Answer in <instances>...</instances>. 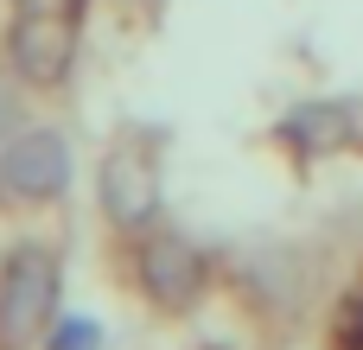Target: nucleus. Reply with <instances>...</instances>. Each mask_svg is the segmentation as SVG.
<instances>
[{"label": "nucleus", "instance_id": "obj_6", "mask_svg": "<svg viewBox=\"0 0 363 350\" xmlns=\"http://www.w3.org/2000/svg\"><path fill=\"white\" fill-rule=\"evenodd\" d=\"M274 140L287 153H300V159H325V153L357 140V102L351 96H306V102H294L281 115Z\"/></svg>", "mask_w": 363, "mask_h": 350}, {"label": "nucleus", "instance_id": "obj_5", "mask_svg": "<svg viewBox=\"0 0 363 350\" xmlns=\"http://www.w3.org/2000/svg\"><path fill=\"white\" fill-rule=\"evenodd\" d=\"M70 57H77V26L51 6H19L13 26H6V64L19 83L32 89H57L70 77Z\"/></svg>", "mask_w": 363, "mask_h": 350}, {"label": "nucleus", "instance_id": "obj_4", "mask_svg": "<svg viewBox=\"0 0 363 350\" xmlns=\"http://www.w3.org/2000/svg\"><path fill=\"white\" fill-rule=\"evenodd\" d=\"M70 134L64 128H38L26 121L6 147H0V179H6V198L13 204H57L70 191Z\"/></svg>", "mask_w": 363, "mask_h": 350}, {"label": "nucleus", "instance_id": "obj_7", "mask_svg": "<svg viewBox=\"0 0 363 350\" xmlns=\"http://www.w3.org/2000/svg\"><path fill=\"white\" fill-rule=\"evenodd\" d=\"M102 344H108L102 319H89V312H57L38 350H102Z\"/></svg>", "mask_w": 363, "mask_h": 350}, {"label": "nucleus", "instance_id": "obj_1", "mask_svg": "<svg viewBox=\"0 0 363 350\" xmlns=\"http://www.w3.org/2000/svg\"><path fill=\"white\" fill-rule=\"evenodd\" d=\"M64 312V261L45 236H19L0 255V350H38Z\"/></svg>", "mask_w": 363, "mask_h": 350}, {"label": "nucleus", "instance_id": "obj_8", "mask_svg": "<svg viewBox=\"0 0 363 350\" xmlns=\"http://www.w3.org/2000/svg\"><path fill=\"white\" fill-rule=\"evenodd\" d=\"M19 128H26V89H19L13 70H0V147H6Z\"/></svg>", "mask_w": 363, "mask_h": 350}, {"label": "nucleus", "instance_id": "obj_9", "mask_svg": "<svg viewBox=\"0 0 363 350\" xmlns=\"http://www.w3.org/2000/svg\"><path fill=\"white\" fill-rule=\"evenodd\" d=\"M0 198H6V179H0Z\"/></svg>", "mask_w": 363, "mask_h": 350}, {"label": "nucleus", "instance_id": "obj_3", "mask_svg": "<svg viewBox=\"0 0 363 350\" xmlns=\"http://www.w3.org/2000/svg\"><path fill=\"white\" fill-rule=\"evenodd\" d=\"M96 210H102L121 236H140V230L160 217V147H147L140 134L115 140V147L96 159Z\"/></svg>", "mask_w": 363, "mask_h": 350}, {"label": "nucleus", "instance_id": "obj_2", "mask_svg": "<svg viewBox=\"0 0 363 350\" xmlns=\"http://www.w3.org/2000/svg\"><path fill=\"white\" fill-rule=\"evenodd\" d=\"M134 287H140V300L160 306V312H191V306L211 293V261H204V249H198L191 236L147 223V230L134 236Z\"/></svg>", "mask_w": 363, "mask_h": 350}]
</instances>
